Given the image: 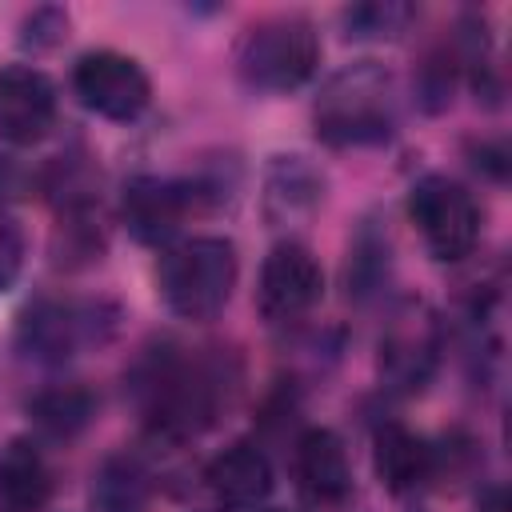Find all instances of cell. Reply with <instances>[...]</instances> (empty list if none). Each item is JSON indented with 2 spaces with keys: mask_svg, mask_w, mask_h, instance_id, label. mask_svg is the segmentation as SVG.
Masks as SVG:
<instances>
[{
  "mask_svg": "<svg viewBox=\"0 0 512 512\" xmlns=\"http://www.w3.org/2000/svg\"><path fill=\"white\" fill-rule=\"evenodd\" d=\"M296 484L316 504H340L352 492V464L348 448L332 428H308L296 440Z\"/></svg>",
  "mask_w": 512,
  "mask_h": 512,
  "instance_id": "cell-11",
  "label": "cell"
},
{
  "mask_svg": "<svg viewBox=\"0 0 512 512\" xmlns=\"http://www.w3.org/2000/svg\"><path fill=\"white\" fill-rule=\"evenodd\" d=\"M52 500V468L36 440L12 436L0 448V512H40Z\"/></svg>",
  "mask_w": 512,
  "mask_h": 512,
  "instance_id": "cell-14",
  "label": "cell"
},
{
  "mask_svg": "<svg viewBox=\"0 0 512 512\" xmlns=\"http://www.w3.org/2000/svg\"><path fill=\"white\" fill-rule=\"evenodd\" d=\"M196 184L184 180H164V176H136L124 188V224L136 240L160 244L168 240L184 216L196 208Z\"/></svg>",
  "mask_w": 512,
  "mask_h": 512,
  "instance_id": "cell-10",
  "label": "cell"
},
{
  "mask_svg": "<svg viewBox=\"0 0 512 512\" xmlns=\"http://www.w3.org/2000/svg\"><path fill=\"white\" fill-rule=\"evenodd\" d=\"M120 312L108 300H76V296H36L16 320V348L36 364H64L84 348H100L112 340Z\"/></svg>",
  "mask_w": 512,
  "mask_h": 512,
  "instance_id": "cell-4",
  "label": "cell"
},
{
  "mask_svg": "<svg viewBox=\"0 0 512 512\" xmlns=\"http://www.w3.org/2000/svg\"><path fill=\"white\" fill-rule=\"evenodd\" d=\"M400 324L384 336L380 344V368L384 376L404 388V392H416L432 364H436V336H432V320L424 312H408V316H396Z\"/></svg>",
  "mask_w": 512,
  "mask_h": 512,
  "instance_id": "cell-15",
  "label": "cell"
},
{
  "mask_svg": "<svg viewBox=\"0 0 512 512\" xmlns=\"http://www.w3.org/2000/svg\"><path fill=\"white\" fill-rule=\"evenodd\" d=\"M240 264L236 244L224 236H188L168 244L156 264V288L164 304L184 320H212L232 300Z\"/></svg>",
  "mask_w": 512,
  "mask_h": 512,
  "instance_id": "cell-3",
  "label": "cell"
},
{
  "mask_svg": "<svg viewBox=\"0 0 512 512\" xmlns=\"http://www.w3.org/2000/svg\"><path fill=\"white\" fill-rule=\"evenodd\" d=\"M324 196V176L304 160V156H272L264 172V216L268 224H300L320 208Z\"/></svg>",
  "mask_w": 512,
  "mask_h": 512,
  "instance_id": "cell-13",
  "label": "cell"
},
{
  "mask_svg": "<svg viewBox=\"0 0 512 512\" xmlns=\"http://www.w3.org/2000/svg\"><path fill=\"white\" fill-rule=\"evenodd\" d=\"M56 264H88L100 260L104 252V232L92 224V208H72L60 212V228H56Z\"/></svg>",
  "mask_w": 512,
  "mask_h": 512,
  "instance_id": "cell-20",
  "label": "cell"
},
{
  "mask_svg": "<svg viewBox=\"0 0 512 512\" xmlns=\"http://www.w3.org/2000/svg\"><path fill=\"white\" fill-rule=\"evenodd\" d=\"M24 256H28L24 228L8 208H0V292L16 288V280L24 272Z\"/></svg>",
  "mask_w": 512,
  "mask_h": 512,
  "instance_id": "cell-21",
  "label": "cell"
},
{
  "mask_svg": "<svg viewBox=\"0 0 512 512\" xmlns=\"http://www.w3.org/2000/svg\"><path fill=\"white\" fill-rule=\"evenodd\" d=\"M132 392L144 420L156 432L184 440L216 420L224 380L212 360L192 356L188 348L176 344H160L148 348V356L132 368Z\"/></svg>",
  "mask_w": 512,
  "mask_h": 512,
  "instance_id": "cell-1",
  "label": "cell"
},
{
  "mask_svg": "<svg viewBox=\"0 0 512 512\" xmlns=\"http://www.w3.org/2000/svg\"><path fill=\"white\" fill-rule=\"evenodd\" d=\"M436 472V448H428L424 436H416L404 424H384L376 432V476L388 492L404 496L432 480Z\"/></svg>",
  "mask_w": 512,
  "mask_h": 512,
  "instance_id": "cell-16",
  "label": "cell"
},
{
  "mask_svg": "<svg viewBox=\"0 0 512 512\" xmlns=\"http://www.w3.org/2000/svg\"><path fill=\"white\" fill-rule=\"evenodd\" d=\"M320 64V36L308 16L276 12L244 28L236 44V72L256 92H292Z\"/></svg>",
  "mask_w": 512,
  "mask_h": 512,
  "instance_id": "cell-5",
  "label": "cell"
},
{
  "mask_svg": "<svg viewBox=\"0 0 512 512\" xmlns=\"http://www.w3.org/2000/svg\"><path fill=\"white\" fill-rule=\"evenodd\" d=\"M324 296V268L300 240H280L260 264L256 308L268 324H292L308 316Z\"/></svg>",
  "mask_w": 512,
  "mask_h": 512,
  "instance_id": "cell-7",
  "label": "cell"
},
{
  "mask_svg": "<svg viewBox=\"0 0 512 512\" xmlns=\"http://www.w3.org/2000/svg\"><path fill=\"white\" fill-rule=\"evenodd\" d=\"M408 216H412L424 248L444 264L472 256V248L480 240V208H476L472 192L444 172H428L412 184Z\"/></svg>",
  "mask_w": 512,
  "mask_h": 512,
  "instance_id": "cell-6",
  "label": "cell"
},
{
  "mask_svg": "<svg viewBox=\"0 0 512 512\" xmlns=\"http://www.w3.org/2000/svg\"><path fill=\"white\" fill-rule=\"evenodd\" d=\"M340 20H344V32L352 40H396L416 20V8L412 4H396V0H376V4L344 8Z\"/></svg>",
  "mask_w": 512,
  "mask_h": 512,
  "instance_id": "cell-19",
  "label": "cell"
},
{
  "mask_svg": "<svg viewBox=\"0 0 512 512\" xmlns=\"http://www.w3.org/2000/svg\"><path fill=\"white\" fill-rule=\"evenodd\" d=\"M92 504L96 512H148L152 504V476L136 456H108L92 476Z\"/></svg>",
  "mask_w": 512,
  "mask_h": 512,
  "instance_id": "cell-18",
  "label": "cell"
},
{
  "mask_svg": "<svg viewBox=\"0 0 512 512\" xmlns=\"http://www.w3.org/2000/svg\"><path fill=\"white\" fill-rule=\"evenodd\" d=\"M204 480L224 508H256L272 492V464L252 440H236L220 456H212Z\"/></svg>",
  "mask_w": 512,
  "mask_h": 512,
  "instance_id": "cell-12",
  "label": "cell"
},
{
  "mask_svg": "<svg viewBox=\"0 0 512 512\" xmlns=\"http://www.w3.org/2000/svg\"><path fill=\"white\" fill-rule=\"evenodd\" d=\"M72 88L84 100V108H92L104 120H136L152 100V84L140 60L112 48L84 52L72 68Z\"/></svg>",
  "mask_w": 512,
  "mask_h": 512,
  "instance_id": "cell-8",
  "label": "cell"
},
{
  "mask_svg": "<svg viewBox=\"0 0 512 512\" xmlns=\"http://www.w3.org/2000/svg\"><path fill=\"white\" fill-rule=\"evenodd\" d=\"M64 32H68V12L44 4V8H32V12L24 16V24H20V44H28V48H56V44L64 40Z\"/></svg>",
  "mask_w": 512,
  "mask_h": 512,
  "instance_id": "cell-22",
  "label": "cell"
},
{
  "mask_svg": "<svg viewBox=\"0 0 512 512\" xmlns=\"http://www.w3.org/2000/svg\"><path fill=\"white\" fill-rule=\"evenodd\" d=\"M476 512H508V488L504 484H488L476 500Z\"/></svg>",
  "mask_w": 512,
  "mask_h": 512,
  "instance_id": "cell-23",
  "label": "cell"
},
{
  "mask_svg": "<svg viewBox=\"0 0 512 512\" xmlns=\"http://www.w3.org/2000/svg\"><path fill=\"white\" fill-rule=\"evenodd\" d=\"M28 416L32 424L52 436V440H72L80 436L92 416H96V396L92 388L84 384H52V388H40L32 400H28Z\"/></svg>",
  "mask_w": 512,
  "mask_h": 512,
  "instance_id": "cell-17",
  "label": "cell"
},
{
  "mask_svg": "<svg viewBox=\"0 0 512 512\" xmlns=\"http://www.w3.org/2000/svg\"><path fill=\"white\" fill-rule=\"evenodd\" d=\"M316 136L332 148L380 144L396 128V80L376 60H356L332 72L312 104Z\"/></svg>",
  "mask_w": 512,
  "mask_h": 512,
  "instance_id": "cell-2",
  "label": "cell"
},
{
  "mask_svg": "<svg viewBox=\"0 0 512 512\" xmlns=\"http://www.w3.org/2000/svg\"><path fill=\"white\" fill-rule=\"evenodd\" d=\"M56 124V84L32 64L0 68V140L36 144Z\"/></svg>",
  "mask_w": 512,
  "mask_h": 512,
  "instance_id": "cell-9",
  "label": "cell"
},
{
  "mask_svg": "<svg viewBox=\"0 0 512 512\" xmlns=\"http://www.w3.org/2000/svg\"><path fill=\"white\" fill-rule=\"evenodd\" d=\"M268 512H276V508H268Z\"/></svg>",
  "mask_w": 512,
  "mask_h": 512,
  "instance_id": "cell-24",
  "label": "cell"
}]
</instances>
